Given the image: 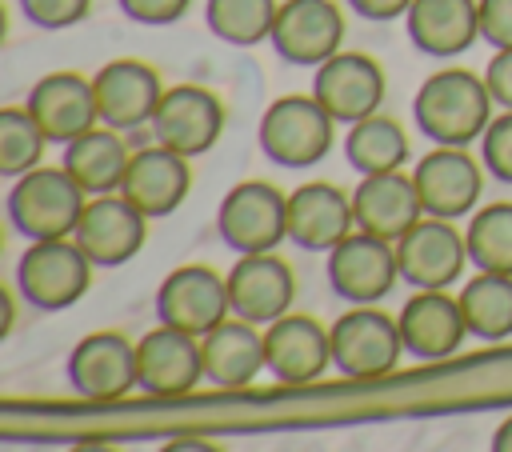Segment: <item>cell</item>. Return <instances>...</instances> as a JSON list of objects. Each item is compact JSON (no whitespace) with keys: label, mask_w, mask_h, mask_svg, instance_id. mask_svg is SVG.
I'll return each instance as SVG.
<instances>
[{"label":"cell","mask_w":512,"mask_h":452,"mask_svg":"<svg viewBox=\"0 0 512 452\" xmlns=\"http://www.w3.org/2000/svg\"><path fill=\"white\" fill-rule=\"evenodd\" d=\"M412 120L432 144L468 148L492 124V92L468 68H440L416 88Z\"/></svg>","instance_id":"1"},{"label":"cell","mask_w":512,"mask_h":452,"mask_svg":"<svg viewBox=\"0 0 512 452\" xmlns=\"http://www.w3.org/2000/svg\"><path fill=\"white\" fill-rule=\"evenodd\" d=\"M88 192L68 176V168H32L16 176L8 192V220L24 240H60L72 236Z\"/></svg>","instance_id":"2"},{"label":"cell","mask_w":512,"mask_h":452,"mask_svg":"<svg viewBox=\"0 0 512 452\" xmlns=\"http://www.w3.org/2000/svg\"><path fill=\"white\" fill-rule=\"evenodd\" d=\"M92 260L80 252L72 236L60 240H28L16 264V288L28 308L36 312H64L72 308L92 284Z\"/></svg>","instance_id":"3"},{"label":"cell","mask_w":512,"mask_h":452,"mask_svg":"<svg viewBox=\"0 0 512 452\" xmlns=\"http://www.w3.org/2000/svg\"><path fill=\"white\" fill-rule=\"evenodd\" d=\"M336 120L324 112V104L308 96H280L264 108L256 140L260 152L280 168H308L328 156Z\"/></svg>","instance_id":"4"},{"label":"cell","mask_w":512,"mask_h":452,"mask_svg":"<svg viewBox=\"0 0 512 452\" xmlns=\"http://www.w3.org/2000/svg\"><path fill=\"white\" fill-rule=\"evenodd\" d=\"M216 232L236 256L276 252L288 240V196L264 180H240L220 200Z\"/></svg>","instance_id":"5"},{"label":"cell","mask_w":512,"mask_h":452,"mask_svg":"<svg viewBox=\"0 0 512 452\" xmlns=\"http://www.w3.org/2000/svg\"><path fill=\"white\" fill-rule=\"evenodd\" d=\"M328 332H332V364L352 380L388 376L404 352L400 324L376 304H352Z\"/></svg>","instance_id":"6"},{"label":"cell","mask_w":512,"mask_h":452,"mask_svg":"<svg viewBox=\"0 0 512 452\" xmlns=\"http://www.w3.org/2000/svg\"><path fill=\"white\" fill-rule=\"evenodd\" d=\"M156 316H160V324H172L192 336L212 332L216 324H224L232 316L228 276H220L208 264L172 268L156 288Z\"/></svg>","instance_id":"7"},{"label":"cell","mask_w":512,"mask_h":452,"mask_svg":"<svg viewBox=\"0 0 512 452\" xmlns=\"http://www.w3.org/2000/svg\"><path fill=\"white\" fill-rule=\"evenodd\" d=\"M424 216L436 220H460L472 216L480 204V188H484V164L464 152V148H448L436 144L432 152H424L412 168Z\"/></svg>","instance_id":"8"},{"label":"cell","mask_w":512,"mask_h":452,"mask_svg":"<svg viewBox=\"0 0 512 452\" xmlns=\"http://www.w3.org/2000/svg\"><path fill=\"white\" fill-rule=\"evenodd\" d=\"M268 40L280 60L320 68L344 44V12L336 0H284Z\"/></svg>","instance_id":"9"},{"label":"cell","mask_w":512,"mask_h":452,"mask_svg":"<svg viewBox=\"0 0 512 452\" xmlns=\"http://www.w3.org/2000/svg\"><path fill=\"white\" fill-rule=\"evenodd\" d=\"M224 132V104L216 92L200 88V84H176L164 88L156 116H152V136L156 144L196 160L204 156Z\"/></svg>","instance_id":"10"},{"label":"cell","mask_w":512,"mask_h":452,"mask_svg":"<svg viewBox=\"0 0 512 452\" xmlns=\"http://www.w3.org/2000/svg\"><path fill=\"white\" fill-rule=\"evenodd\" d=\"M396 280H400V264L392 240L356 228L328 252V284L348 304H376L392 292Z\"/></svg>","instance_id":"11"},{"label":"cell","mask_w":512,"mask_h":452,"mask_svg":"<svg viewBox=\"0 0 512 452\" xmlns=\"http://www.w3.org/2000/svg\"><path fill=\"white\" fill-rule=\"evenodd\" d=\"M144 232H148V216L136 204H128L120 192H108V196H88L72 240L96 268H120L144 248Z\"/></svg>","instance_id":"12"},{"label":"cell","mask_w":512,"mask_h":452,"mask_svg":"<svg viewBox=\"0 0 512 452\" xmlns=\"http://www.w3.org/2000/svg\"><path fill=\"white\" fill-rule=\"evenodd\" d=\"M68 384L84 400H120L140 388L136 344L120 332H92L68 356Z\"/></svg>","instance_id":"13"},{"label":"cell","mask_w":512,"mask_h":452,"mask_svg":"<svg viewBox=\"0 0 512 452\" xmlns=\"http://www.w3.org/2000/svg\"><path fill=\"white\" fill-rule=\"evenodd\" d=\"M384 68L364 52H336L312 76V96L336 124H356L376 116L384 104Z\"/></svg>","instance_id":"14"},{"label":"cell","mask_w":512,"mask_h":452,"mask_svg":"<svg viewBox=\"0 0 512 452\" xmlns=\"http://www.w3.org/2000/svg\"><path fill=\"white\" fill-rule=\"evenodd\" d=\"M136 364H140V388L156 400L188 396L204 380L200 336L180 332L172 324H160L136 340Z\"/></svg>","instance_id":"15"},{"label":"cell","mask_w":512,"mask_h":452,"mask_svg":"<svg viewBox=\"0 0 512 452\" xmlns=\"http://www.w3.org/2000/svg\"><path fill=\"white\" fill-rule=\"evenodd\" d=\"M332 364V332L320 320L288 312L264 328V372L280 384H312Z\"/></svg>","instance_id":"16"},{"label":"cell","mask_w":512,"mask_h":452,"mask_svg":"<svg viewBox=\"0 0 512 452\" xmlns=\"http://www.w3.org/2000/svg\"><path fill=\"white\" fill-rule=\"evenodd\" d=\"M464 260H468V244L452 220L424 216L396 240L400 280H408L412 288H448L452 280H460Z\"/></svg>","instance_id":"17"},{"label":"cell","mask_w":512,"mask_h":452,"mask_svg":"<svg viewBox=\"0 0 512 452\" xmlns=\"http://www.w3.org/2000/svg\"><path fill=\"white\" fill-rule=\"evenodd\" d=\"M24 108L48 136V144H72L88 128L100 124L92 80L80 72H48L28 88Z\"/></svg>","instance_id":"18"},{"label":"cell","mask_w":512,"mask_h":452,"mask_svg":"<svg viewBox=\"0 0 512 452\" xmlns=\"http://www.w3.org/2000/svg\"><path fill=\"white\" fill-rule=\"evenodd\" d=\"M228 300H232V316L268 328L272 320L292 312L296 276H292V268L276 252L240 256L228 268Z\"/></svg>","instance_id":"19"},{"label":"cell","mask_w":512,"mask_h":452,"mask_svg":"<svg viewBox=\"0 0 512 452\" xmlns=\"http://www.w3.org/2000/svg\"><path fill=\"white\" fill-rule=\"evenodd\" d=\"M396 324H400L404 352L416 360H448L468 336L460 300L448 296V288H416L404 300Z\"/></svg>","instance_id":"20"},{"label":"cell","mask_w":512,"mask_h":452,"mask_svg":"<svg viewBox=\"0 0 512 452\" xmlns=\"http://www.w3.org/2000/svg\"><path fill=\"white\" fill-rule=\"evenodd\" d=\"M92 92H96L100 124H108L116 132H132L140 124H152L156 104L164 96L156 68H148L144 60H108L92 76Z\"/></svg>","instance_id":"21"},{"label":"cell","mask_w":512,"mask_h":452,"mask_svg":"<svg viewBox=\"0 0 512 452\" xmlns=\"http://www.w3.org/2000/svg\"><path fill=\"white\" fill-rule=\"evenodd\" d=\"M188 188H192L188 156L156 144V148H136L132 152V164L124 172L120 196L128 204H136L148 220H160V216H172L184 204Z\"/></svg>","instance_id":"22"},{"label":"cell","mask_w":512,"mask_h":452,"mask_svg":"<svg viewBox=\"0 0 512 452\" xmlns=\"http://www.w3.org/2000/svg\"><path fill=\"white\" fill-rule=\"evenodd\" d=\"M352 216H356L360 232L396 244L412 224L424 220V204H420L416 180L404 176V172L360 176V184L352 188Z\"/></svg>","instance_id":"23"},{"label":"cell","mask_w":512,"mask_h":452,"mask_svg":"<svg viewBox=\"0 0 512 452\" xmlns=\"http://www.w3.org/2000/svg\"><path fill=\"white\" fill-rule=\"evenodd\" d=\"M348 232H356L352 196L336 184L312 180L288 192V240L304 252H332Z\"/></svg>","instance_id":"24"},{"label":"cell","mask_w":512,"mask_h":452,"mask_svg":"<svg viewBox=\"0 0 512 452\" xmlns=\"http://www.w3.org/2000/svg\"><path fill=\"white\" fill-rule=\"evenodd\" d=\"M416 52L448 60L480 40V0H412L404 16Z\"/></svg>","instance_id":"25"},{"label":"cell","mask_w":512,"mask_h":452,"mask_svg":"<svg viewBox=\"0 0 512 452\" xmlns=\"http://www.w3.org/2000/svg\"><path fill=\"white\" fill-rule=\"evenodd\" d=\"M200 352H204V380H212L224 392L248 388L264 372V332H256V324L240 316H228L224 324L204 332Z\"/></svg>","instance_id":"26"},{"label":"cell","mask_w":512,"mask_h":452,"mask_svg":"<svg viewBox=\"0 0 512 452\" xmlns=\"http://www.w3.org/2000/svg\"><path fill=\"white\" fill-rule=\"evenodd\" d=\"M128 164H132V152L124 144V132L108 128V124H96L84 136H76L72 144H64V168L88 196L120 192Z\"/></svg>","instance_id":"27"},{"label":"cell","mask_w":512,"mask_h":452,"mask_svg":"<svg viewBox=\"0 0 512 452\" xmlns=\"http://www.w3.org/2000/svg\"><path fill=\"white\" fill-rule=\"evenodd\" d=\"M344 160L348 168H356L360 176H376V172H400L408 160V132L392 120V116H364L356 124H348L344 136Z\"/></svg>","instance_id":"28"},{"label":"cell","mask_w":512,"mask_h":452,"mask_svg":"<svg viewBox=\"0 0 512 452\" xmlns=\"http://www.w3.org/2000/svg\"><path fill=\"white\" fill-rule=\"evenodd\" d=\"M460 312L468 324V336L484 344H500L512 336V276L500 272H476L460 288Z\"/></svg>","instance_id":"29"},{"label":"cell","mask_w":512,"mask_h":452,"mask_svg":"<svg viewBox=\"0 0 512 452\" xmlns=\"http://www.w3.org/2000/svg\"><path fill=\"white\" fill-rule=\"evenodd\" d=\"M468 260L476 272H500L512 276V200H496L472 212L464 228Z\"/></svg>","instance_id":"30"},{"label":"cell","mask_w":512,"mask_h":452,"mask_svg":"<svg viewBox=\"0 0 512 452\" xmlns=\"http://www.w3.org/2000/svg\"><path fill=\"white\" fill-rule=\"evenodd\" d=\"M276 0H208L204 4V24L216 40L232 48H252L272 36L276 24Z\"/></svg>","instance_id":"31"},{"label":"cell","mask_w":512,"mask_h":452,"mask_svg":"<svg viewBox=\"0 0 512 452\" xmlns=\"http://www.w3.org/2000/svg\"><path fill=\"white\" fill-rule=\"evenodd\" d=\"M48 136L40 132V124L32 120L28 108H4L0 112V172L4 176H24L32 168H40Z\"/></svg>","instance_id":"32"},{"label":"cell","mask_w":512,"mask_h":452,"mask_svg":"<svg viewBox=\"0 0 512 452\" xmlns=\"http://www.w3.org/2000/svg\"><path fill=\"white\" fill-rule=\"evenodd\" d=\"M480 164L500 184H512V112L492 116L488 132L480 136Z\"/></svg>","instance_id":"33"},{"label":"cell","mask_w":512,"mask_h":452,"mask_svg":"<svg viewBox=\"0 0 512 452\" xmlns=\"http://www.w3.org/2000/svg\"><path fill=\"white\" fill-rule=\"evenodd\" d=\"M92 0H20V12L28 24L44 28V32H60V28H72L88 16Z\"/></svg>","instance_id":"34"},{"label":"cell","mask_w":512,"mask_h":452,"mask_svg":"<svg viewBox=\"0 0 512 452\" xmlns=\"http://www.w3.org/2000/svg\"><path fill=\"white\" fill-rule=\"evenodd\" d=\"M116 4H120V12H124L128 20H136V24L168 28V24H176V20L188 12L192 0H116Z\"/></svg>","instance_id":"35"},{"label":"cell","mask_w":512,"mask_h":452,"mask_svg":"<svg viewBox=\"0 0 512 452\" xmlns=\"http://www.w3.org/2000/svg\"><path fill=\"white\" fill-rule=\"evenodd\" d=\"M480 40L512 48V0H480Z\"/></svg>","instance_id":"36"},{"label":"cell","mask_w":512,"mask_h":452,"mask_svg":"<svg viewBox=\"0 0 512 452\" xmlns=\"http://www.w3.org/2000/svg\"><path fill=\"white\" fill-rule=\"evenodd\" d=\"M484 84L492 92V104L512 112V48H496V56L484 68Z\"/></svg>","instance_id":"37"},{"label":"cell","mask_w":512,"mask_h":452,"mask_svg":"<svg viewBox=\"0 0 512 452\" xmlns=\"http://www.w3.org/2000/svg\"><path fill=\"white\" fill-rule=\"evenodd\" d=\"M348 8H352L356 16H364V20L384 24V20H400V16H408L412 0H348Z\"/></svg>","instance_id":"38"},{"label":"cell","mask_w":512,"mask_h":452,"mask_svg":"<svg viewBox=\"0 0 512 452\" xmlns=\"http://www.w3.org/2000/svg\"><path fill=\"white\" fill-rule=\"evenodd\" d=\"M160 452H224V448H216L212 440H196V436H176V440H168Z\"/></svg>","instance_id":"39"},{"label":"cell","mask_w":512,"mask_h":452,"mask_svg":"<svg viewBox=\"0 0 512 452\" xmlns=\"http://www.w3.org/2000/svg\"><path fill=\"white\" fill-rule=\"evenodd\" d=\"M492 452H512V416L500 420V428L492 432Z\"/></svg>","instance_id":"40"},{"label":"cell","mask_w":512,"mask_h":452,"mask_svg":"<svg viewBox=\"0 0 512 452\" xmlns=\"http://www.w3.org/2000/svg\"><path fill=\"white\" fill-rule=\"evenodd\" d=\"M68 452H120V448H112V444H100V440H80V444H72Z\"/></svg>","instance_id":"41"}]
</instances>
